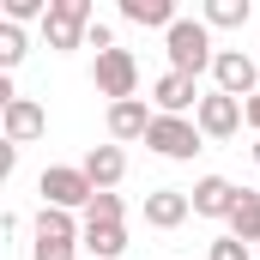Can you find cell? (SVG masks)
<instances>
[{
  "instance_id": "cell-7",
  "label": "cell",
  "mask_w": 260,
  "mask_h": 260,
  "mask_svg": "<svg viewBox=\"0 0 260 260\" xmlns=\"http://www.w3.org/2000/svg\"><path fill=\"white\" fill-rule=\"evenodd\" d=\"M91 85H97L109 103H127V97H139V61H133V49H109V55H97V67H91Z\"/></svg>"
},
{
  "instance_id": "cell-2",
  "label": "cell",
  "mask_w": 260,
  "mask_h": 260,
  "mask_svg": "<svg viewBox=\"0 0 260 260\" xmlns=\"http://www.w3.org/2000/svg\"><path fill=\"white\" fill-rule=\"evenodd\" d=\"M164 55H170V73H212L218 61V49H212V30H206V18H176L170 30H164Z\"/></svg>"
},
{
  "instance_id": "cell-22",
  "label": "cell",
  "mask_w": 260,
  "mask_h": 260,
  "mask_svg": "<svg viewBox=\"0 0 260 260\" xmlns=\"http://www.w3.org/2000/svg\"><path fill=\"white\" fill-rule=\"evenodd\" d=\"M206 260H254V254H248V242H236V236L224 230V236H212V248H206Z\"/></svg>"
},
{
  "instance_id": "cell-5",
  "label": "cell",
  "mask_w": 260,
  "mask_h": 260,
  "mask_svg": "<svg viewBox=\"0 0 260 260\" xmlns=\"http://www.w3.org/2000/svg\"><path fill=\"white\" fill-rule=\"evenodd\" d=\"M91 24H97L91 0H55V6H49V18H43V43H49L55 55H73V49H85Z\"/></svg>"
},
{
  "instance_id": "cell-6",
  "label": "cell",
  "mask_w": 260,
  "mask_h": 260,
  "mask_svg": "<svg viewBox=\"0 0 260 260\" xmlns=\"http://www.w3.org/2000/svg\"><path fill=\"white\" fill-rule=\"evenodd\" d=\"M212 91L248 103V97L260 91V61H254V55H242V49H218V61H212Z\"/></svg>"
},
{
  "instance_id": "cell-24",
  "label": "cell",
  "mask_w": 260,
  "mask_h": 260,
  "mask_svg": "<svg viewBox=\"0 0 260 260\" xmlns=\"http://www.w3.org/2000/svg\"><path fill=\"white\" fill-rule=\"evenodd\" d=\"M248 151H254V164H260V139H254V145H248Z\"/></svg>"
},
{
  "instance_id": "cell-10",
  "label": "cell",
  "mask_w": 260,
  "mask_h": 260,
  "mask_svg": "<svg viewBox=\"0 0 260 260\" xmlns=\"http://www.w3.org/2000/svg\"><path fill=\"white\" fill-rule=\"evenodd\" d=\"M188 200H194V218H224V224H230V212H236L242 188H236L230 176H200L194 188H188Z\"/></svg>"
},
{
  "instance_id": "cell-17",
  "label": "cell",
  "mask_w": 260,
  "mask_h": 260,
  "mask_svg": "<svg viewBox=\"0 0 260 260\" xmlns=\"http://www.w3.org/2000/svg\"><path fill=\"white\" fill-rule=\"evenodd\" d=\"M200 18H206V30H242L254 18V0H206Z\"/></svg>"
},
{
  "instance_id": "cell-12",
  "label": "cell",
  "mask_w": 260,
  "mask_h": 260,
  "mask_svg": "<svg viewBox=\"0 0 260 260\" xmlns=\"http://www.w3.org/2000/svg\"><path fill=\"white\" fill-rule=\"evenodd\" d=\"M79 170L91 176V188H97V194H115V188H121V176H127V151H121L115 139H109V145H91Z\"/></svg>"
},
{
  "instance_id": "cell-13",
  "label": "cell",
  "mask_w": 260,
  "mask_h": 260,
  "mask_svg": "<svg viewBox=\"0 0 260 260\" xmlns=\"http://www.w3.org/2000/svg\"><path fill=\"white\" fill-rule=\"evenodd\" d=\"M188 212H194L188 188H151V194H145V224H151V230H182Z\"/></svg>"
},
{
  "instance_id": "cell-3",
  "label": "cell",
  "mask_w": 260,
  "mask_h": 260,
  "mask_svg": "<svg viewBox=\"0 0 260 260\" xmlns=\"http://www.w3.org/2000/svg\"><path fill=\"white\" fill-rule=\"evenodd\" d=\"M145 145H151L164 164H194L200 151H206V133H200L194 115H157L151 133H145Z\"/></svg>"
},
{
  "instance_id": "cell-9",
  "label": "cell",
  "mask_w": 260,
  "mask_h": 260,
  "mask_svg": "<svg viewBox=\"0 0 260 260\" xmlns=\"http://www.w3.org/2000/svg\"><path fill=\"white\" fill-rule=\"evenodd\" d=\"M194 121H200V133H206V139H236V133L248 127L242 103H236V97H224V91H206V97H200Z\"/></svg>"
},
{
  "instance_id": "cell-11",
  "label": "cell",
  "mask_w": 260,
  "mask_h": 260,
  "mask_svg": "<svg viewBox=\"0 0 260 260\" xmlns=\"http://www.w3.org/2000/svg\"><path fill=\"white\" fill-rule=\"evenodd\" d=\"M43 127H49V109H43L37 97H18V103L0 109V133H6V145H30V139H43Z\"/></svg>"
},
{
  "instance_id": "cell-14",
  "label": "cell",
  "mask_w": 260,
  "mask_h": 260,
  "mask_svg": "<svg viewBox=\"0 0 260 260\" xmlns=\"http://www.w3.org/2000/svg\"><path fill=\"white\" fill-rule=\"evenodd\" d=\"M157 121V109H145V97H127V103H109V139L115 145H133V139H145Z\"/></svg>"
},
{
  "instance_id": "cell-4",
  "label": "cell",
  "mask_w": 260,
  "mask_h": 260,
  "mask_svg": "<svg viewBox=\"0 0 260 260\" xmlns=\"http://www.w3.org/2000/svg\"><path fill=\"white\" fill-rule=\"evenodd\" d=\"M37 194H43V206H55V212H79L85 218V206L97 200V188H91V176L79 164H49L37 176Z\"/></svg>"
},
{
  "instance_id": "cell-18",
  "label": "cell",
  "mask_w": 260,
  "mask_h": 260,
  "mask_svg": "<svg viewBox=\"0 0 260 260\" xmlns=\"http://www.w3.org/2000/svg\"><path fill=\"white\" fill-rule=\"evenodd\" d=\"M224 230H230L236 242H248V248L260 242V194H254V188H242V200H236V212H230Z\"/></svg>"
},
{
  "instance_id": "cell-15",
  "label": "cell",
  "mask_w": 260,
  "mask_h": 260,
  "mask_svg": "<svg viewBox=\"0 0 260 260\" xmlns=\"http://www.w3.org/2000/svg\"><path fill=\"white\" fill-rule=\"evenodd\" d=\"M121 18L139 30H170L182 12H176V0H121Z\"/></svg>"
},
{
  "instance_id": "cell-23",
  "label": "cell",
  "mask_w": 260,
  "mask_h": 260,
  "mask_svg": "<svg viewBox=\"0 0 260 260\" xmlns=\"http://www.w3.org/2000/svg\"><path fill=\"white\" fill-rule=\"evenodd\" d=\"M242 115H248V127H254V139H260V91L248 97V103H242Z\"/></svg>"
},
{
  "instance_id": "cell-19",
  "label": "cell",
  "mask_w": 260,
  "mask_h": 260,
  "mask_svg": "<svg viewBox=\"0 0 260 260\" xmlns=\"http://www.w3.org/2000/svg\"><path fill=\"white\" fill-rule=\"evenodd\" d=\"M24 49H30L24 43V24H6L0 18V73H12V67L24 61Z\"/></svg>"
},
{
  "instance_id": "cell-1",
  "label": "cell",
  "mask_w": 260,
  "mask_h": 260,
  "mask_svg": "<svg viewBox=\"0 0 260 260\" xmlns=\"http://www.w3.org/2000/svg\"><path fill=\"white\" fill-rule=\"evenodd\" d=\"M85 254V218L43 206L30 218V260H79Z\"/></svg>"
},
{
  "instance_id": "cell-16",
  "label": "cell",
  "mask_w": 260,
  "mask_h": 260,
  "mask_svg": "<svg viewBox=\"0 0 260 260\" xmlns=\"http://www.w3.org/2000/svg\"><path fill=\"white\" fill-rule=\"evenodd\" d=\"M127 254V224H85V260H121Z\"/></svg>"
},
{
  "instance_id": "cell-25",
  "label": "cell",
  "mask_w": 260,
  "mask_h": 260,
  "mask_svg": "<svg viewBox=\"0 0 260 260\" xmlns=\"http://www.w3.org/2000/svg\"><path fill=\"white\" fill-rule=\"evenodd\" d=\"M254 61H260V55H254Z\"/></svg>"
},
{
  "instance_id": "cell-21",
  "label": "cell",
  "mask_w": 260,
  "mask_h": 260,
  "mask_svg": "<svg viewBox=\"0 0 260 260\" xmlns=\"http://www.w3.org/2000/svg\"><path fill=\"white\" fill-rule=\"evenodd\" d=\"M49 6H55V0H6V24H30V18L43 24Z\"/></svg>"
},
{
  "instance_id": "cell-20",
  "label": "cell",
  "mask_w": 260,
  "mask_h": 260,
  "mask_svg": "<svg viewBox=\"0 0 260 260\" xmlns=\"http://www.w3.org/2000/svg\"><path fill=\"white\" fill-rule=\"evenodd\" d=\"M85 224H127V200L121 194H97L85 206Z\"/></svg>"
},
{
  "instance_id": "cell-8",
  "label": "cell",
  "mask_w": 260,
  "mask_h": 260,
  "mask_svg": "<svg viewBox=\"0 0 260 260\" xmlns=\"http://www.w3.org/2000/svg\"><path fill=\"white\" fill-rule=\"evenodd\" d=\"M200 97H206V91H200V79H188V73H170V67H164V73L151 79V109H157V115H194Z\"/></svg>"
}]
</instances>
